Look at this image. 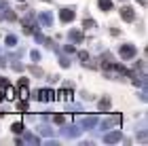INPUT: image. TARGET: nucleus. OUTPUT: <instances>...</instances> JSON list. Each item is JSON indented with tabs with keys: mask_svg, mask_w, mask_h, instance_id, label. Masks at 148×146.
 <instances>
[{
	"mask_svg": "<svg viewBox=\"0 0 148 146\" xmlns=\"http://www.w3.org/2000/svg\"><path fill=\"white\" fill-rule=\"evenodd\" d=\"M136 47L133 45H121L119 47V55H121V59H131V57H136Z\"/></svg>",
	"mask_w": 148,
	"mask_h": 146,
	"instance_id": "nucleus-1",
	"label": "nucleus"
},
{
	"mask_svg": "<svg viewBox=\"0 0 148 146\" xmlns=\"http://www.w3.org/2000/svg\"><path fill=\"white\" fill-rule=\"evenodd\" d=\"M23 25V34H34V28H36V23H34V13H28V17L21 21Z\"/></svg>",
	"mask_w": 148,
	"mask_h": 146,
	"instance_id": "nucleus-2",
	"label": "nucleus"
},
{
	"mask_svg": "<svg viewBox=\"0 0 148 146\" xmlns=\"http://www.w3.org/2000/svg\"><path fill=\"white\" fill-rule=\"evenodd\" d=\"M34 97L38 99V102H53V99H55V91H51V89H40Z\"/></svg>",
	"mask_w": 148,
	"mask_h": 146,
	"instance_id": "nucleus-3",
	"label": "nucleus"
},
{
	"mask_svg": "<svg viewBox=\"0 0 148 146\" xmlns=\"http://www.w3.org/2000/svg\"><path fill=\"white\" fill-rule=\"evenodd\" d=\"M121 123H123V114L119 112V114H112V117L106 119V121L102 123V127H104V129H108V127H114V125H121Z\"/></svg>",
	"mask_w": 148,
	"mask_h": 146,
	"instance_id": "nucleus-4",
	"label": "nucleus"
},
{
	"mask_svg": "<svg viewBox=\"0 0 148 146\" xmlns=\"http://www.w3.org/2000/svg\"><path fill=\"white\" fill-rule=\"evenodd\" d=\"M59 19H62L64 23H70L76 19V13H74V9H62L59 11Z\"/></svg>",
	"mask_w": 148,
	"mask_h": 146,
	"instance_id": "nucleus-5",
	"label": "nucleus"
},
{
	"mask_svg": "<svg viewBox=\"0 0 148 146\" xmlns=\"http://www.w3.org/2000/svg\"><path fill=\"white\" fill-rule=\"evenodd\" d=\"M121 19L127 21V23H131L133 19H136V13H133L131 6H121Z\"/></svg>",
	"mask_w": 148,
	"mask_h": 146,
	"instance_id": "nucleus-6",
	"label": "nucleus"
},
{
	"mask_svg": "<svg viewBox=\"0 0 148 146\" xmlns=\"http://www.w3.org/2000/svg\"><path fill=\"white\" fill-rule=\"evenodd\" d=\"M0 11H2V13H0V17L9 19V21H15V19H17V15L9 9V4H6V2H0Z\"/></svg>",
	"mask_w": 148,
	"mask_h": 146,
	"instance_id": "nucleus-7",
	"label": "nucleus"
},
{
	"mask_svg": "<svg viewBox=\"0 0 148 146\" xmlns=\"http://www.w3.org/2000/svg\"><path fill=\"white\" fill-rule=\"evenodd\" d=\"M55 99H62V102H70V99H72V87L59 89L57 93H55Z\"/></svg>",
	"mask_w": 148,
	"mask_h": 146,
	"instance_id": "nucleus-8",
	"label": "nucleus"
},
{
	"mask_svg": "<svg viewBox=\"0 0 148 146\" xmlns=\"http://www.w3.org/2000/svg\"><path fill=\"white\" fill-rule=\"evenodd\" d=\"M121 131H110V134H106L104 136V144H116V142H121Z\"/></svg>",
	"mask_w": 148,
	"mask_h": 146,
	"instance_id": "nucleus-9",
	"label": "nucleus"
},
{
	"mask_svg": "<svg viewBox=\"0 0 148 146\" xmlns=\"http://www.w3.org/2000/svg\"><path fill=\"white\" fill-rule=\"evenodd\" d=\"M97 108L102 110V112H108V110H110V97H102V99L97 102Z\"/></svg>",
	"mask_w": 148,
	"mask_h": 146,
	"instance_id": "nucleus-10",
	"label": "nucleus"
},
{
	"mask_svg": "<svg viewBox=\"0 0 148 146\" xmlns=\"http://www.w3.org/2000/svg\"><path fill=\"white\" fill-rule=\"evenodd\" d=\"M97 6L104 13H108V11H112V0H97Z\"/></svg>",
	"mask_w": 148,
	"mask_h": 146,
	"instance_id": "nucleus-11",
	"label": "nucleus"
},
{
	"mask_svg": "<svg viewBox=\"0 0 148 146\" xmlns=\"http://www.w3.org/2000/svg\"><path fill=\"white\" fill-rule=\"evenodd\" d=\"M68 36L72 38L74 42H83V38H85V36H83V32H80V30H70V34H68Z\"/></svg>",
	"mask_w": 148,
	"mask_h": 146,
	"instance_id": "nucleus-12",
	"label": "nucleus"
},
{
	"mask_svg": "<svg viewBox=\"0 0 148 146\" xmlns=\"http://www.w3.org/2000/svg\"><path fill=\"white\" fill-rule=\"evenodd\" d=\"M4 89H6V95H4L6 99H15V97H17V93H15V89H13V87H11L9 83L4 85Z\"/></svg>",
	"mask_w": 148,
	"mask_h": 146,
	"instance_id": "nucleus-13",
	"label": "nucleus"
},
{
	"mask_svg": "<svg viewBox=\"0 0 148 146\" xmlns=\"http://www.w3.org/2000/svg\"><path fill=\"white\" fill-rule=\"evenodd\" d=\"M11 131H13V134H23V123H13L11 125Z\"/></svg>",
	"mask_w": 148,
	"mask_h": 146,
	"instance_id": "nucleus-14",
	"label": "nucleus"
},
{
	"mask_svg": "<svg viewBox=\"0 0 148 146\" xmlns=\"http://www.w3.org/2000/svg\"><path fill=\"white\" fill-rule=\"evenodd\" d=\"M83 28H85V30H91V28H95V21H93L91 17H85V19H83Z\"/></svg>",
	"mask_w": 148,
	"mask_h": 146,
	"instance_id": "nucleus-15",
	"label": "nucleus"
},
{
	"mask_svg": "<svg viewBox=\"0 0 148 146\" xmlns=\"http://www.w3.org/2000/svg\"><path fill=\"white\" fill-rule=\"evenodd\" d=\"M53 121H55L57 125H64L66 121H68V117H66V114H55V117H53Z\"/></svg>",
	"mask_w": 148,
	"mask_h": 146,
	"instance_id": "nucleus-16",
	"label": "nucleus"
},
{
	"mask_svg": "<svg viewBox=\"0 0 148 146\" xmlns=\"http://www.w3.org/2000/svg\"><path fill=\"white\" fill-rule=\"evenodd\" d=\"M17 108L21 110V112H28V99H21V102L17 104Z\"/></svg>",
	"mask_w": 148,
	"mask_h": 146,
	"instance_id": "nucleus-17",
	"label": "nucleus"
},
{
	"mask_svg": "<svg viewBox=\"0 0 148 146\" xmlns=\"http://www.w3.org/2000/svg\"><path fill=\"white\" fill-rule=\"evenodd\" d=\"M23 142H32V144H38L40 140H38L36 136H32V134H28V136H25V140H23Z\"/></svg>",
	"mask_w": 148,
	"mask_h": 146,
	"instance_id": "nucleus-18",
	"label": "nucleus"
},
{
	"mask_svg": "<svg viewBox=\"0 0 148 146\" xmlns=\"http://www.w3.org/2000/svg\"><path fill=\"white\" fill-rule=\"evenodd\" d=\"M95 123H97V119H95V117H89V119H85V125H87V127H93Z\"/></svg>",
	"mask_w": 148,
	"mask_h": 146,
	"instance_id": "nucleus-19",
	"label": "nucleus"
},
{
	"mask_svg": "<svg viewBox=\"0 0 148 146\" xmlns=\"http://www.w3.org/2000/svg\"><path fill=\"white\" fill-rule=\"evenodd\" d=\"M6 45H9V47H15V45H17V38H15V36H6Z\"/></svg>",
	"mask_w": 148,
	"mask_h": 146,
	"instance_id": "nucleus-20",
	"label": "nucleus"
},
{
	"mask_svg": "<svg viewBox=\"0 0 148 146\" xmlns=\"http://www.w3.org/2000/svg\"><path fill=\"white\" fill-rule=\"evenodd\" d=\"M78 57L83 59V64H87V62H89V53H87V51H80V53H78Z\"/></svg>",
	"mask_w": 148,
	"mask_h": 146,
	"instance_id": "nucleus-21",
	"label": "nucleus"
},
{
	"mask_svg": "<svg viewBox=\"0 0 148 146\" xmlns=\"http://www.w3.org/2000/svg\"><path fill=\"white\" fill-rule=\"evenodd\" d=\"M30 72H32V74H36V76H42V70H40V68H36V66H32V68H30Z\"/></svg>",
	"mask_w": 148,
	"mask_h": 146,
	"instance_id": "nucleus-22",
	"label": "nucleus"
},
{
	"mask_svg": "<svg viewBox=\"0 0 148 146\" xmlns=\"http://www.w3.org/2000/svg\"><path fill=\"white\" fill-rule=\"evenodd\" d=\"M40 19H42V21H45L47 25H51V15H49V13H45V15H40Z\"/></svg>",
	"mask_w": 148,
	"mask_h": 146,
	"instance_id": "nucleus-23",
	"label": "nucleus"
},
{
	"mask_svg": "<svg viewBox=\"0 0 148 146\" xmlns=\"http://www.w3.org/2000/svg\"><path fill=\"white\" fill-rule=\"evenodd\" d=\"M64 51H66V53H76V47H74V45H66Z\"/></svg>",
	"mask_w": 148,
	"mask_h": 146,
	"instance_id": "nucleus-24",
	"label": "nucleus"
},
{
	"mask_svg": "<svg viewBox=\"0 0 148 146\" xmlns=\"http://www.w3.org/2000/svg\"><path fill=\"white\" fill-rule=\"evenodd\" d=\"M59 64H62V68H68V66H70V62L66 57H59Z\"/></svg>",
	"mask_w": 148,
	"mask_h": 146,
	"instance_id": "nucleus-25",
	"label": "nucleus"
},
{
	"mask_svg": "<svg viewBox=\"0 0 148 146\" xmlns=\"http://www.w3.org/2000/svg\"><path fill=\"white\" fill-rule=\"evenodd\" d=\"M30 55H32V59H34V62H38V59H40V53H38L36 49H34V51H32V53H30Z\"/></svg>",
	"mask_w": 148,
	"mask_h": 146,
	"instance_id": "nucleus-26",
	"label": "nucleus"
},
{
	"mask_svg": "<svg viewBox=\"0 0 148 146\" xmlns=\"http://www.w3.org/2000/svg\"><path fill=\"white\" fill-rule=\"evenodd\" d=\"M0 66H2V68L6 66V59H4V57H0Z\"/></svg>",
	"mask_w": 148,
	"mask_h": 146,
	"instance_id": "nucleus-27",
	"label": "nucleus"
},
{
	"mask_svg": "<svg viewBox=\"0 0 148 146\" xmlns=\"http://www.w3.org/2000/svg\"><path fill=\"white\" fill-rule=\"evenodd\" d=\"M2 99H4V95H2V87H0V102H2Z\"/></svg>",
	"mask_w": 148,
	"mask_h": 146,
	"instance_id": "nucleus-28",
	"label": "nucleus"
},
{
	"mask_svg": "<svg viewBox=\"0 0 148 146\" xmlns=\"http://www.w3.org/2000/svg\"><path fill=\"white\" fill-rule=\"evenodd\" d=\"M138 2H140V4H142V6H144V4H146V0H138Z\"/></svg>",
	"mask_w": 148,
	"mask_h": 146,
	"instance_id": "nucleus-29",
	"label": "nucleus"
},
{
	"mask_svg": "<svg viewBox=\"0 0 148 146\" xmlns=\"http://www.w3.org/2000/svg\"><path fill=\"white\" fill-rule=\"evenodd\" d=\"M19 2H25V0H19Z\"/></svg>",
	"mask_w": 148,
	"mask_h": 146,
	"instance_id": "nucleus-30",
	"label": "nucleus"
},
{
	"mask_svg": "<svg viewBox=\"0 0 148 146\" xmlns=\"http://www.w3.org/2000/svg\"><path fill=\"white\" fill-rule=\"evenodd\" d=\"M121 2H125V0H121Z\"/></svg>",
	"mask_w": 148,
	"mask_h": 146,
	"instance_id": "nucleus-31",
	"label": "nucleus"
}]
</instances>
